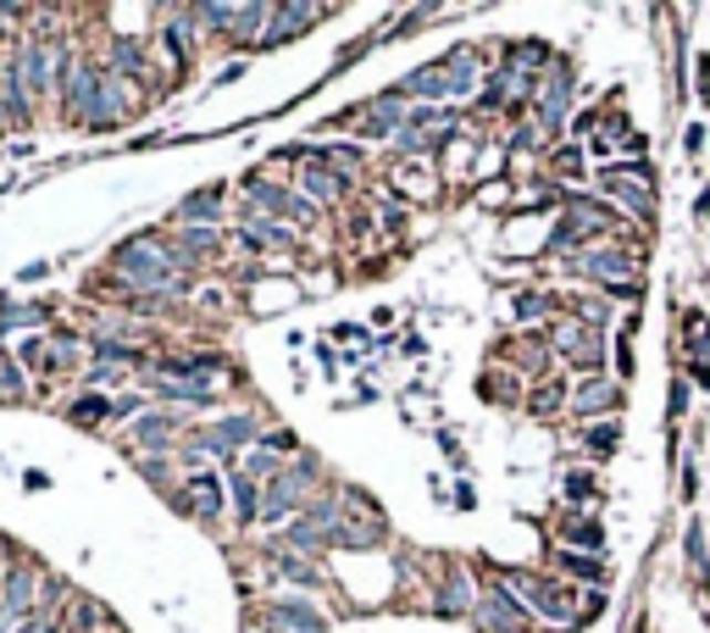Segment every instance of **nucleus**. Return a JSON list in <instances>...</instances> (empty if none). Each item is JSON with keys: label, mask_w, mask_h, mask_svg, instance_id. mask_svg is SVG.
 Masks as SVG:
<instances>
[{"label": "nucleus", "mask_w": 710, "mask_h": 633, "mask_svg": "<svg viewBox=\"0 0 710 633\" xmlns=\"http://www.w3.org/2000/svg\"><path fill=\"white\" fill-rule=\"evenodd\" d=\"M616 445H622V428H616V423H594V428H588V450H594V456H610Z\"/></svg>", "instance_id": "0eeeda50"}, {"label": "nucleus", "mask_w": 710, "mask_h": 633, "mask_svg": "<svg viewBox=\"0 0 710 633\" xmlns=\"http://www.w3.org/2000/svg\"><path fill=\"white\" fill-rule=\"evenodd\" d=\"M516 311H522V316H544V294H522Z\"/></svg>", "instance_id": "a211bd4d"}, {"label": "nucleus", "mask_w": 710, "mask_h": 633, "mask_svg": "<svg viewBox=\"0 0 710 633\" xmlns=\"http://www.w3.org/2000/svg\"><path fill=\"white\" fill-rule=\"evenodd\" d=\"M311 195H322V200H327V195H338V178H327V173H311Z\"/></svg>", "instance_id": "dca6fc26"}, {"label": "nucleus", "mask_w": 710, "mask_h": 633, "mask_svg": "<svg viewBox=\"0 0 710 633\" xmlns=\"http://www.w3.org/2000/svg\"><path fill=\"white\" fill-rule=\"evenodd\" d=\"M283 572H289V578H294V583H316V572H311V567H305V561H283Z\"/></svg>", "instance_id": "6ab92c4d"}, {"label": "nucleus", "mask_w": 710, "mask_h": 633, "mask_svg": "<svg viewBox=\"0 0 710 633\" xmlns=\"http://www.w3.org/2000/svg\"><path fill=\"white\" fill-rule=\"evenodd\" d=\"M561 401H566V384H544V390H539L528 406H533L539 417H550V412H561Z\"/></svg>", "instance_id": "9d476101"}, {"label": "nucleus", "mask_w": 710, "mask_h": 633, "mask_svg": "<svg viewBox=\"0 0 710 633\" xmlns=\"http://www.w3.org/2000/svg\"><path fill=\"white\" fill-rule=\"evenodd\" d=\"M250 423L244 417H228V423H217L211 434H206V450H233V445H250Z\"/></svg>", "instance_id": "7ed1b4c3"}, {"label": "nucleus", "mask_w": 710, "mask_h": 633, "mask_svg": "<svg viewBox=\"0 0 710 633\" xmlns=\"http://www.w3.org/2000/svg\"><path fill=\"white\" fill-rule=\"evenodd\" d=\"M0 395H7V401H12V395H23V390H18V373H12V367H0Z\"/></svg>", "instance_id": "aec40b11"}, {"label": "nucleus", "mask_w": 710, "mask_h": 633, "mask_svg": "<svg viewBox=\"0 0 710 633\" xmlns=\"http://www.w3.org/2000/svg\"><path fill=\"white\" fill-rule=\"evenodd\" d=\"M272 627H289V633H327L322 616L305 611V605H278V611H272Z\"/></svg>", "instance_id": "20e7f679"}, {"label": "nucleus", "mask_w": 710, "mask_h": 633, "mask_svg": "<svg viewBox=\"0 0 710 633\" xmlns=\"http://www.w3.org/2000/svg\"><path fill=\"white\" fill-rule=\"evenodd\" d=\"M333 162H338V167H344V173H349V167H355V162H362V151H349V145H338V151H333Z\"/></svg>", "instance_id": "412c9836"}, {"label": "nucleus", "mask_w": 710, "mask_h": 633, "mask_svg": "<svg viewBox=\"0 0 710 633\" xmlns=\"http://www.w3.org/2000/svg\"><path fill=\"white\" fill-rule=\"evenodd\" d=\"M184 217H217V206H211V195H195V200L184 206Z\"/></svg>", "instance_id": "f3484780"}, {"label": "nucleus", "mask_w": 710, "mask_h": 633, "mask_svg": "<svg viewBox=\"0 0 710 633\" xmlns=\"http://www.w3.org/2000/svg\"><path fill=\"white\" fill-rule=\"evenodd\" d=\"M233 495H239V511H244V517H255V484H250L244 473L233 478Z\"/></svg>", "instance_id": "f8f14e48"}, {"label": "nucleus", "mask_w": 710, "mask_h": 633, "mask_svg": "<svg viewBox=\"0 0 710 633\" xmlns=\"http://www.w3.org/2000/svg\"><path fill=\"white\" fill-rule=\"evenodd\" d=\"M622 401V390L616 384H599V378H588V390L577 395V412H605V406H616Z\"/></svg>", "instance_id": "39448f33"}, {"label": "nucleus", "mask_w": 710, "mask_h": 633, "mask_svg": "<svg viewBox=\"0 0 710 633\" xmlns=\"http://www.w3.org/2000/svg\"><path fill=\"white\" fill-rule=\"evenodd\" d=\"M445 84H450V79H445V68H422V79H411L406 90H411V95H439Z\"/></svg>", "instance_id": "9b49d317"}, {"label": "nucleus", "mask_w": 710, "mask_h": 633, "mask_svg": "<svg viewBox=\"0 0 710 633\" xmlns=\"http://www.w3.org/2000/svg\"><path fill=\"white\" fill-rule=\"evenodd\" d=\"M605 189H610V195H616V200H622L627 211H638V217H649V211H655L649 189H644V184H627L622 173H610V178H605Z\"/></svg>", "instance_id": "f03ea898"}, {"label": "nucleus", "mask_w": 710, "mask_h": 633, "mask_svg": "<svg viewBox=\"0 0 710 633\" xmlns=\"http://www.w3.org/2000/svg\"><path fill=\"white\" fill-rule=\"evenodd\" d=\"M316 12L311 7H283L278 12V29H272V40H283V34H300V23H311Z\"/></svg>", "instance_id": "6e6552de"}, {"label": "nucleus", "mask_w": 710, "mask_h": 633, "mask_svg": "<svg viewBox=\"0 0 710 633\" xmlns=\"http://www.w3.org/2000/svg\"><path fill=\"white\" fill-rule=\"evenodd\" d=\"M189 489H195V500H200V511H206V517H217V511H222V495H217V478H206V473H200V478H195Z\"/></svg>", "instance_id": "1a4fd4ad"}, {"label": "nucleus", "mask_w": 710, "mask_h": 633, "mask_svg": "<svg viewBox=\"0 0 710 633\" xmlns=\"http://www.w3.org/2000/svg\"><path fill=\"white\" fill-rule=\"evenodd\" d=\"M439 600H450V605H445V611H461V605H467V578H450V583H445V594H439Z\"/></svg>", "instance_id": "2eb2a0df"}, {"label": "nucleus", "mask_w": 710, "mask_h": 633, "mask_svg": "<svg viewBox=\"0 0 710 633\" xmlns=\"http://www.w3.org/2000/svg\"><path fill=\"white\" fill-rule=\"evenodd\" d=\"M561 561H566V572H583V578H599V567H594V556H577V550H566Z\"/></svg>", "instance_id": "4468645a"}, {"label": "nucleus", "mask_w": 710, "mask_h": 633, "mask_svg": "<svg viewBox=\"0 0 710 633\" xmlns=\"http://www.w3.org/2000/svg\"><path fill=\"white\" fill-rule=\"evenodd\" d=\"M167 428H173V417H145V423H139V439H156V445H161Z\"/></svg>", "instance_id": "ddd939ff"}, {"label": "nucleus", "mask_w": 710, "mask_h": 633, "mask_svg": "<svg viewBox=\"0 0 710 633\" xmlns=\"http://www.w3.org/2000/svg\"><path fill=\"white\" fill-rule=\"evenodd\" d=\"M583 267H588V272H599V278H610V283H616V294H622V272H627V261H622V256L599 250V256H588Z\"/></svg>", "instance_id": "423d86ee"}, {"label": "nucleus", "mask_w": 710, "mask_h": 633, "mask_svg": "<svg viewBox=\"0 0 710 633\" xmlns=\"http://www.w3.org/2000/svg\"><path fill=\"white\" fill-rule=\"evenodd\" d=\"M117 272L134 278V283H145V289H173V272H167L161 250H150V245H128L117 256Z\"/></svg>", "instance_id": "f257e3e1"}]
</instances>
